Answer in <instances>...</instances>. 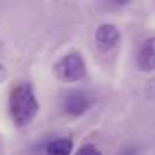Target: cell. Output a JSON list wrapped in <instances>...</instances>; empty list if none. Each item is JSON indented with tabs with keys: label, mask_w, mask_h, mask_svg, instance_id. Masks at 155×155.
I'll use <instances>...</instances> for the list:
<instances>
[{
	"label": "cell",
	"mask_w": 155,
	"mask_h": 155,
	"mask_svg": "<svg viewBox=\"0 0 155 155\" xmlns=\"http://www.w3.org/2000/svg\"><path fill=\"white\" fill-rule=\"evenodd\" d=\"M8 108L14 122L18 127H25L35 118L38 110V102L34 88L28 84H20L12 90L8 98Z\"/></svg>",
	"instance_id": "1"
},
{
	"label": "cell",
	"mask_w": 155,
	"mask_h": 155,
	"mask_svg": "<svg viewBox=\"0 0 155 155\" xmlns=\"http://www.w3.org/2000/svg\"><path fill=\"white\" fill-rule=\"evenodd\" d=\"M55 75L62 82H78L85 77V62L80 54H68L55 64Z\"/></svg>",
	"instance_id": "2"
},
{
	"label": "cell",
	"mask_w": 155,
	"mask_h": 155,
	"mask_svg": "<svg viewBox=\"0 0 155 155\" xmlns=\"http://www.w3.org/2000/svg\"><path fill=\"white\" fill-rule=\"evenodd\" d=\"M92 105V97L87 92L75 90L70 92L67 97L64 98V110L72 117H80L90 108Z\"/></svg>",
	"instance_id": "3"
},
{
	"label": "cell",
	"mask_w": 155,
	"mask_h": 155,
	"mask_svg": "<svg viewBox=\"0 0 155 155\" xmlns=\"http://www.w3.org/2000/svg\"><path fill=\"white\" fill-rule=\"evenodd\" d=\"M120 40V32L112 24H102L95 32V42L100 50H110Z\"/></svg>",
	"instance_id": "4"
},
{
	"label": "cell",
	"mask_w": 155,
	"mask_h": 155,
	"mask_svg": "<svg viewBox=\"0 0 155 155\" xmlns=\"http://www.w3.org/2000/svg\"><path fill=\"white\" fill-rule=\"evenodd\" d=\"M137 65L143 72L155 70V37L143 40L137 54Z\"/></svg>",
	"instance_id": "5"
},
{
	"label": "cell",
	"mask_w": 155,
	"mask_h": 155,
	"mask_svg": "<svg viewBox=\"0 0 155 155\" xmlns=\"http://www.w3.org/2000/svg\"><path fill=\"white\" fill-rule=\"evenodd\" d=\"M74 143H72L70 138H55L45 148V153L47 155H70Z\"/></svg>",
	"instance_id": "6"
},
{
	"label": "cell",
	"mask_w": 155,
	"mask_h": 155,
	"mask_svg": "<svg viewBox=\"0 0 155 155\" xmlns=\"http://www.w3.org/2000/svg\"><path fill=\"white\" fill-rule=\"evenodd\" d=\"M75 155H102V152L98 150L95 145L87 143V145H82V147L75 152Z\"/></svg>",
	"instance_id": "7"
},
{
	"label": "cell",
	"mask_w": 155,
	"mask_h": 155,
	"mask_svg": "<svg viewBox=\"0 0 155 155\" xmlns=\"http://www.w3.org/2000/svg\"><path fill=\"white\" fill-rule=\"evenodd\" d=\"M108 2L114 4V5H117V7H124V5L130 4V0H108Z\"/></svg>",
	"instance_id": "8"
},
{
	"label": "cell",
	"mask_w": 155,
	"mask_h": 155,
	"mask_svg": "<svg viewBox=\"0 0 155 155\" xmlns=\"http://www.w3.org/2000/svg\"><path fill=\"white\" fill-rule=\"evenodd\" d=\"M5 77H7V72H5V68H4V65L0 64V84L5 80Z\"/></svg>",
	"instance_id": "9"
},
{
	"label": "cell",
	"mask_w": 155,
	"mask_h": 155,
	"mask_svg": "<svg viewBox=\"0 0 155 155\" xmlns=\"http://www.w3.org/2000/svg\"><path fill=\"white\" fill-rule=\"evenodd\" d=\"M120 155H135V148H132V147H128V148H125L124 152H122Z\"/></svg>",
	"instance_id": "10"
}]
</instances>
